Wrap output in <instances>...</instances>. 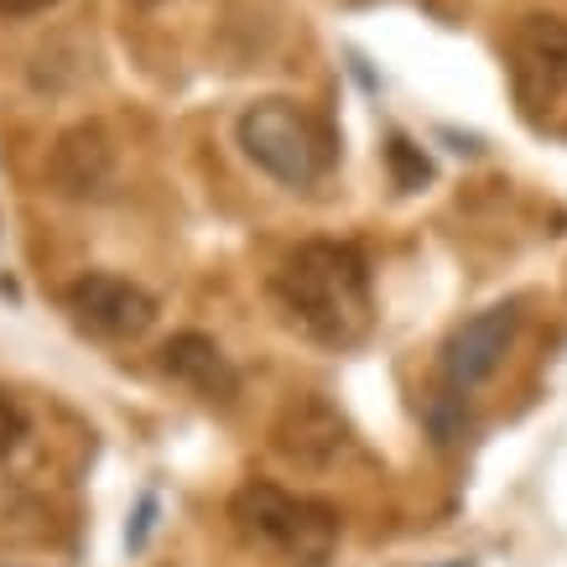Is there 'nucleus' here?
<instances>
[{
    "label": "nucleus",
    "mask_w": 567,
    "mask_h": 567,
    "mask_svg": "<svg viewBox=\"0 0 567 567\" xmlns=\"http://www.w3.org/2000/svg\"><path fill=\"white\" fill-rule=\"evenodd\" d=\"M276 312L323 349H354L370 333V260L349 240H308L271 276Z\"/></svg>",
    "instance_id": "1"
},
{
    "label": "nucleus",
    "mask_w": 567,
    "mask_h": 567,
    "mask_svg": "<svg viewBox=\"0 0 567 567\" xmlns=\"http://www.w3.org/2000/svg\"><path fill=\"white\" fill-rule=\"evenodd\" d=\"M240 146L266 177L287 188H312L333 167V136L318 115L292 100H256L240 115Z\"/></svg>",
    "instance_id": "2"
},
{
    "label": "nucleus",
    "mask_w": 567,
    "mask_h": 567,
    "mask_svg": "<svg viewBox=\"0 0 567 567\" xmlns=\"http://www.w3.org/2000/svg\"><path fill=\"white\" fill-rule=\"evenodd\" d=\"M229 516L240 526V536H250L256 547H276V551H297L308 563H323L333 536H339V516L318 505V499H302L281 484L250 480L240 495L229 499Z\"/></svg>",
    "instance_id": "3"
},
{
    "label": "nucleus",
    "mask_w": 567,
    "mask_h": 567,
    "mask_svg": "<svg viewBox=\"0 0 567 567\" xmlns=\"http://www.w3.org/2000/svg\"><path fill=\"white\" fill-rule=\"evenodd\" d=\"M511 84L526 110L557 104L567 94V21L563 17H520L505 42Z\"/></svg>",
    "instance_id": "4"
},
{
    "label": "nucleus",
    "mask_w": 567,
    "mask_h": 567,
    "mask_svg": "<svg viewBox=\"0 0 567 567\" xmlns=\"http://www.w3.org/2000/svg\"><path fill=\"white\" fill-rule=\"evenodd\" d=\"M63 308L94 339H141L156 323V297L115 271H84L79 281H69Z\"/></svg>",
    "instance_id": "5"
},
{
    "label": "nucleus",
    "mask_w": 567,
    "mask_h": 567,
    "mask_svg": "<svg viewBox=\"0 0 567 567\" xmlns=\"http://www.w3.org/2000/svg\"><path fill=\"white\" fill-rule=\"evenodd\" d=\"M516 333H520V302H495V308L464 318V323L447 333L443 354H437V364H443V385L453 395L484 385V380L499 370L505 349L516 344Z\"/></svg>",
    "instance_id": "6"
},
{
    "label": "nucleus",
    "mask_w": 567,
    "mask_h": 567,
    "mask_svg": "<svg viewBox=\"0 0 567 567\" xmlns=\"http://www.w3.org/2000/svg\"><path fill=\"white\" fill-rule=\"evenodd\" d=\"M349 443L344 416L328 406L323 395H292L271 427V447L292 468H328Z\"/></svg>",
    "instance_id": "7"
},
{
    "label": "nucleus",
    "mask_w": 567,
    "mask_h": 567,
    "mask_svg": "<svg viewBox=\"0 0 567 567\" xmlns=\"http://www.w3.org/2000/svg\"><path fill=\"white\" fill-rule=\"evenodd\" d=\"M162 370L177 385L198 391L204 401H235L240 395V370L229 364V354L208 333H177V339H167L162 344Z\"/></svg>",
    "instance_id": "8"
},
{
    "label": "nucleus",
    "mask_w": 567,
    "mask_h": 567,
    "mask_svg": "<svg viewBox=\"0 0 567 567\" xmlns=\"http://www.w3.org/2000/svg\"><path fill=\"white\" fill-rule=\"evenodd\" d=\"M52 183L69 198L110 193V183H115V146H110L100 125H73L69 136L52 146Z\"/></svg>",
    "instance_id": "9"
},
{
    "label": "nucleus",
    "mask_w": 567,
    "mask_h": 567,
    "mask_svg": "<svg viewBox=\"0 0 567 567\" xmlns=\"http://www.w3.org/2000/svg\"><path fill=\"white\" fill-rule=\"evenodd\" d=\"M385 162H391V177H395V188H422V183H432V162L422 152H416L406 136H391L385 141Z\"/></svg>",
    "instance_id": "10"
},
{
    "label": "nucleus",
    "mask_w": 567,
    "mask_h": 567,
    "mask_svg": "<svg viewBox=\"0 0 567 567\" xmlns=\"http://www.w3.org/2000/svg\"><path fill=\"white\" fill-rule=\"evenodd\" d=\"M27 432H32V416H27V406H21L11 391H0V464L17 453L21 443H27Z\"/></svg>",
    "instance_id": "11"
},
{
    "label": "nucleus",
    "mask_w": 567,
    "mask_h": 567,
    "mask_svg": "<svg viewBox=\"0 0 567 567\" xmlns=\"http://www.w3.org/2000/svg\"><path fill=\"white\" fill-rule=\"evenodd\" d=\"M48 6H58V0H0V17H37Z\"/></svg>",
    "instance_id": "12"
},
{
    "label": "nucleus",
    "mask_w": 567,
    "mask_h": 567,
    "mask_svg": "<svg viewBox=\"0 0 567 567\" xmlns=\"http://www.w3.org/2000/svg\"><path fill=\"white\" fill-rule=\"evenodd\" d=\"M354 6H375V0H354Z\"/></svg>",
    "instance_id": "13"
},
{
    "label": "nucleus",
    "mask_w": 567,
    "mask_h": 567,
    "mask_svg": "<svg viewBox=\"0 0 567 567\" xmlns=\"http://www.w3.org/2000/svg\"><path fill=\"white\" fill-rule=\"evenodd\" d=\"M141 6H152V0H141Z\"/></svg>",
    "instance_id": "14"
}]
</instances>
